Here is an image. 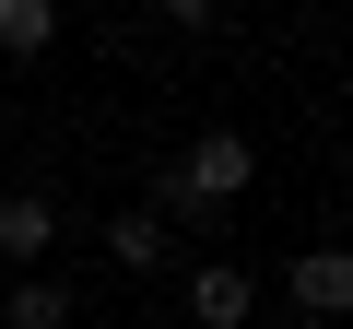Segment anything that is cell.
I'll return each mask as SVG.
<instances>
[{"instance_id":"4","label":"cell","mask_w":353,"mask_h":329,"mask_svg":"<svg viewBox=\"0 0 353 329\" xmlns=\"http://www.w3.org/2000/svg\"><path fill=\"white\" fill-rule=\"evenodd\" d=\"M283 294H294V317H353V247H306L283 270Z\"/></svg>"},{"instance_id":"5","label":"cell","mask_w":353,"mask_h":329,"mask_svg":"<svg viewBox=\"0 0 353 329\" xmlns=\"http://www.w3.org/2000/svg\"><path fill=\"white\" fill-rule=\"evenodd\" d=\"M165 247H176V224H165L153 200H130V212L106 224V259H118V270H165Z\"/></svg>"},{"instance_id":"1","label":"cell","mask_w":353,"mask_h":329,"mask_svg":"<svg viewBox=\"0 0 353 329\" xmlns=\"http://www.w3.org/2000/svg\"><path fill=\"white\" fill-rule=\"evenodd\" d=\"M248 189H259V141H248V129H201L189 153L165 164L153 212H165V224H212V212H236Z\"/></svg>"},{"instance_id":"3","label":"cell","mask_w":353,"mask_h":329,"mask_svg":"<svg viewBox=\"0 0 353 329\" xmlns=\"http://www.w3.org/2000/svg\"><path fill=\"white\" fill-rule=\"evenodd\" d=\"M189 317H201V329H248V317H259V270L201 259V270H189Z\"/></svg>"},{"instance_id":"6","label":"cell","mask_w":353,"mask_h":329,"mask_svg":"<svg viewBox=\"0 0 353 329\" xmlns=\"http://www.w3.org/2000/svg\"><path fill=\"white\" fill-rule=\"evenodd\" d=\"M0 329H71V282H12L0 294Z\"/></svg>"},{"instance_id":"7","label":"cell","mask_w":353,"mask_h":329,"mask_svg":"<svg viewBox=\"0 0 353 329\" xmlns=\"http://www.w3.org/2000/svg\"><path fill=\"white\" fill-rule=\"evenodd\" d=\"M59 36V12H48V0H0V59H36Z\"/></svg>"},{"instance_id":"2","label":"cell","mask_w":353,"mask_h":329,"mask_svg":"<svg viewBox=\"0 0 353 329\" xmlns=\"http://www.w3.org/2000/svg\"><path fill=\"white\" fill-rule=\"evenodd\" d=\"M48 247H59V189H0V259L36 270Z\"/></svg>"}]
</instances>
